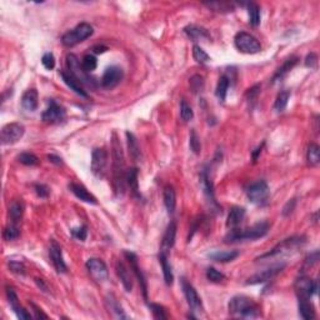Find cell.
<instances>
[{
    "mask_svg": "<svg viewBox=\"0 0 320 320\" xmlns=\"http://www.w3.org/2000/svg\"><path fill=\"white\" fill-rule=\"evenodd\" d=\"M149 308L152 310L153 317H154L155 319H166V318H168V315H166L165 313V309L161 305H159V304H149Z\"/></svg>",
    "mask_w": 320,
    "mask_h": 320,
    "instance_id": "48",
    "label": "cell"
},
{
    "mask_svg": "<svg viewBox=\"0 0 320 320\" xmlns=\"http://www.w3.org/2000/svg\"><path fill=\"white\" fill-rule=\"evenodd\" d=\"M93 26L88 23H80L79 25H76L74 29H71L70 32L65 33L61 38V43L63 45L68 48H71L76 44L82 43L85 39H88L93 34Z\"/></svg>",
    "mask_w": 320,
    "mask_h": 320,
    "instance_id": "4",
    "label": "cell"
},
{
    "mask_svg": "<svg viewBox=\"0 0 320 320\" xmlns=\"http://www.w3.org/2000/svg\"><path fill=\"white\" fill-rule=\"evenodd\" d=\"M39 105V95L36 89H28L25 93L23 94L21 98V107L28 111H34L38 109Z\"/></svg>",
    "mask_w": 320,
    "mask_h": 320,
    "instance_id": "22",
    "label": "cell"
},
{
    "mask_svg": "<svg viewBox=\"0 0 320 320\" xmlns=\"http://www.w3.org/2000/svg\"><path fill=\"white\" fill-rule=\"evenodd\" d=\"M34 189H35V193H36V195L43 199L48 198L50 194V189L48 188L47 185H45V184H35Z\"/></svg>",
    "mask_w": 320,
    "mask_h": 320,
    "instance_id": "53",
    "label": "cell"
},
{
    "mask_svg": "<svg viewBox=\"0 0 320 320\" xmlns=\"http://www.w3.org/2000/svg\"><path fill=\"white\" fill-rule=\"evenodd\" d=\"M71 235L74 236V238H76L78 240H85L87 239V235H88V230H87V227L85 225H82V227L79 228H74L73 230H71Z\"/></svg>",
    "mask_w": 320,
    "mask_h": 320,
    "instance_id": "52",
    "label": "cell"
},
{
    "mask_svg": "<svg viewBox=\"0 0 320 320\" xmlns=\"http://www.w3.org/2000/svg\"><path fill=\"white\" fill-rule=\"evenodd\" d=\"M203 87H204L203 76L194 75L192 79H190V88H192V90L194 91V93L201 90V89H203Z\"/></svg>",
    "mask_w": 320,
    "mask_h": 320,
    "instance_id": "51",
    "label": "cell"
},
{
    "mask_svg": "<svg viewBox=\"0 0 320 320\" xmlns=\"http://www.w3.org/2000/svg\"><path fill=\"white\" fill-rule=\"evenodd\" d=\"M126 143H128V150L130 157L134 160H140L142 158V152H140V146L138 143L137 138L134 137L133 133L130 131H126Z\"/></svg>",
    "mask_w": 320,
    "mask_h": 320,
    "instance_id": "34",
    "label": "cell"
},
{
    "mask_svg": "<svg viewBox=\"0 0 320 320\" xmlns=\"http://www.w3.org/2000/svg\"><path fill=\"white\" fill-rule=\"evenodd\" d=\"M8 267L9 269H10V271H13V273L15 274H19V275H24V273H25V267H24V264L21 262H17V260H9L8 263Z\"/></svg>",
    "mask_w": 320,
    "mask_h": 320,
    "instance_id": "50",
    "label": "cell"
},
{
    "mask_svg": "<svg viewBox=\"0 0 320 320\" xmlns=\"http://www.w3.org/2000/svg\"><path fill=\"white\" fill-rule=\"evenodd\" d=\"M189 146L190 149H192V152L194 153V154H200L201 152V144H200V139H199L198 134H196V131L193 129L192 131H190V138H189Z\"/></svg>",
    "mask_w": 320,
    "mask_h": 320,
    "instance_id": "44",
    "label": "cell"
},
{
    "mask_svg": "<svg viewBox=\"0 0 320 320\" xmlns=\"http://www.w3.org/2000/svg\"><path fill=\"white\" fill-rule=\"evenodd\" d=\"M193 58H194V60L196 61V63H199V64H205V63H208V61L210 60L209 55H208L207 53L204 52L199 45H194V47H193Z\"/></svg>",
    "mask_w": 320,
    "mask_h": 320,
    "instance_id": "42",
    "label": "cell"
},
{
    "mask_svg": "<svg viewBox=\"0 0 320 320\" xmlns=\"http://www.w3.org/2000/svg\"><path fill=\"white\" fill-rule=\"evenodd\" d=\"M159 263L161 265V269H163V275L164 280H165L166 285H172L173 282H174V275H173L172 270V265L168 262V253L165 251H160L159 253Z\"/></svg>",
    "mask_w": 320,
    "mask_h": 320,
    "instance_id": "26",
    "label": "cell"
},
{
    "mask_svg": "<svg viewBox=\"0 0 320 320\" xmlns=\"http://www.w3.org/2000/svg\"><path fill=\"white\" fill-rule=\"evenodd\" d=\"M295 204H297V200H295V199L289 200L288 203H286L285 207H284V209H283V215H289V214L294 210Z\"/></svg>",
    "mask_w": 320,
    "mask_h": 320,
    "instance_id": "56",
    "label": "cell"
},
{
    "mask_svg": "<svg viewBox=\"0 0 320 320\" xmlns=\"http://www.w3.org/2000/svg\"><path fill=\"white\" fill-rule=\"evenodd\" d=\"M93 50H94V53H95V54H102V53L107 52V50H108V48L104 47V45H96V47L93 48Z\"/></svg>",
    "mask_w": 320,
    "mask_h": 320,
    "instance_id": "59",
    "label": "cell"
},
{
    "mask_svg": "<svg viewBox=\"0 0 320 320\" xmlns=\"http://www.w3.org/2000/svg\"><path fill=\"white\" fill-rule=\"evenodd\" d=\"M18 161L21 164H24V165H28V166H33V165H38L39 164V159L38 157L35 154H33V153H21V154L18 155Z\"/></svg>",
    "mask_w": 320,
    "mask_h": 320,
    "instance_id": "41",
    "label": "cell"
},
{
    "mask_svg": "<svg viewBox=\"0 0 320 320\" xmlns=\"http://www.w3.org/2000/svg\"><path fill=\"white\" fill-rule=\"evenodd\" d=\"M49 256L50 260H52L54 268L58 273H67L68 267L64 262V258H63V253H61V248L55 240H52L49 247Z\"/></svg>",
    "mask_w": 320,
    "mask_h": 320,
    "instance_id": "17",
    "label": "cell"
},
{
    "mask_svg": "<svg viewBox=\"0 0 320 320\" xmlns=\"http://www.w3.org/2000/svg\"><path fill=\"white\" fill-rule=\"evenodd\" d=\"M41 64L48 70L54 69V67H55V58H54L52 53H45L44 54L43 58H41Z\"/></svg>",
    "mask_w": 320,
    "mask_h": 320,
    "instance_id": "49",
    "label": "cell"
},
{
    "mask_svg": "<svg viewBox=\"0 0 320 320\" xmlns=\"http://www.w3.org/2000/svg\"><path fill=\"white\" fill-rule=\"evenodd\" d=\"M239 256L238 250H225V251H213L209 254V258L218 263H229L235 260Z\"/></svg>",
    "mask_w": 320,
    "mask_h": 320,
    "instance_id": "32",
    "label": "cell"
},
{
    "mask_svg": "<svg viewBox=\"0 0 320 320\" xmlns=\"http://www.w3.org/2000/svg\"><path fill=\"white\" fill-rule=\"evenodd\" d=\"M180 117L184 122H189L194 117V113H193V109L190 108V105L186 104L185 100H181L180 103Z\"/></svg>",
    "mask_w": 320,
    "mask_h": 320,
    "instance_id": "47",
    "label": "cell"
},
{
    "mask_svg": "<svg viewBox=\"0 0 320 320\" xmlns=\"http://www.w3.org/2000/svg\"><path fill=\"white\" fill-rule=\"evenodd\" d=\"M269 231V223L268 221H260L256 223L253 227L248 228V229L240 230V229H230L228 235L225 236V243H234L240 242V240H254V239H259L265 236Z\"/></svg>",
    "mask_w": 320,
    "mask_h": 320,
    "instance_id": "3",
    "label": "cell"
},
{
    "mask_svg": "<svg viewBox=\"0 0 320 320\" xmlns=\"http://www.w3.org/2000/svg\"><path fill=\"white\" fill-rule=\"evenodd\" d=\"M284 267H285V264H277L270 267V268L265 269V270L254 274V275H251V277L247 280V284L248 285H255V284L268 282V280L273 279L274 277H277L278 274L284 269Z\"/></svg>",
    "mask_w": 320,
    "mask_h": 320,
    "instance_id": "14",
    "label": "cell"
},
{
    "mask_svg": "<svg viewBox=\"0 0 320 320\" xmlns=\"http://www.w3.org/2000/svg\"><path fill=\"white\" fill-rule=\"evenodd\" d=\"M289 99H290V91L289 90H283L278 94L275 103H274V110L275 111H283L286 108Z\"/></svg>",
    "mask_w": 320,
    "mask_h": 320,
    "instance_id": "40",
    "label": "cell"
},
{
    "mask_svg": "<svg viewBox=\"0 0 320 320\" xmlns=\"http://www.w3.org/2000/svg\"><path fill=\"white\" fill-rule=\"evenodd\" d=\"M317 64H318L317 54H315V53H310V54H308V56H306L305 59V67L317 68Z\"/></svg>",
    "mask_w": 320,
    "mask_h": 320,
    "instance_id": "54",
    "label": "cell"
},
{
    "mask_svg": "<svg viewBox=\"0 0 320 320\" xmlns=\"http://www.w3.org/2000/svg\"><path fill=\"white\" fill-rule=\"evenodd\" d=\"M299 315L305 320L314 319V306L312 305L309 300H299Z\"/></svg>",
    "mask_w": 320,
    "mask_h": 320,
    "instance_id": "37",
    "label": "cell"
},
{
    "mask_svg": "<svg viewBox=\"0 0 320 320\" xmlns=\"http://www.w3.org/2000/svg\"><path fill=\"white\" fill-rule=\"evenodd\" d=\"M82 67L87 73H90V71L95 70L96 67H98V60H96V58L94 55L88 54V55H85L84 58H83Z\"/></svg>",
    "mask_w": 320,
    "mask_h": 320,
    "instance_id": "43",
    "label": "cell"
},
{
    "mask_svg": "<svg viewBox=\"0 0 320 320\" xmlns=\"http://www.w3.org/2000/svg\"><path fill=\"white\" fill-rule=\"evenodd\" d=\"M175 236H177V223L174 220L170 221V224L168 225L165 230V234H164L163 243H161V250L160 251H165L168 253L169 249H172L174 247L175 243Z\"/></svg>",
    "mask_w": 320,
    "mask_h": 320,
    "instance_id": "24",
    "label": "cell"
},
{
    "mask_svg": "<svg viewBox=\"0 0 320 320\" xmlns=\"http://www.w3.org/2000/svg\"><path fill=\"white\" fill-rule=\"evenodd\" d=\"M200 184H201V188H203L205 196H207L210 201H213V203L215 204V196H214V185H213L212 179L209 178V174H208V172L205 170V169H204L203 172L200 173Z\"/></svg>",
    "mask_w": 320,
    "mask_h": 320,
    "instance_id": "28",
    "label": "cell"
},
{
    "mask_svg": "<svg viewBox=\"0 0 320 320\" xmlns=\"http://www.w3.org/2000/svg\"><path fill=\"white\" fill-rule=\"evenodd\" d=\"M245 216V209L240 207H234L231 208V210L229 212V215L227 219V227L230 229H234L238 225H240V223L243 221Z\"/></svg>",
    "mask_w": 320,
    "mask_h": 320,
    "instance_id": "27",
    "label": "cell"
},
{
    "mask_svg": "<svg viewBox=\"0 0 320 320\" xmlns=\"http://www.w3.org/2000/svg\"><path fill=\"white\" fill-rule=\"evenodd\" d=\"M248 15H249V23L253 26H258L260 23V8L258 4L249 3L247 5Z\"/></svg>",
    "mask_w": 320,
    "mask_h": 320,
    "instance_id": "38",
    "label": "cell"
},
{
    "mask_svg": "<svg viewBox=\"0 0 320 320\" xmlns=\"http://www.w3.org/2000/svg\"><path fill=\"white\" fill-rule=\"evenodd\" d=\"M24 214V204L21 200H13L9 205V218L13 224L17 225L21 220Z\"/></svg>",
    "mask_w": 320,
    "mask_h": 320,
    "instance_id": "30",
    "label": "cell"
},
{
    "mask_svg": "<svg viewBox=\"0 0 320 320\" xmlns=\"http://www.w3.org/2000/svg\"><path fill=\"white\" fill-rule=\"evenodd\" d=\"M163 198L166 210H168L170 214L174 213L175 207H177V195H175V190L172 185H166L165 188H164Z\"/></svg>",
    "mask_w": 320,
    "mask_h": 320,
    "instance_id": "33",
    "label": "cell"
},
{
    "mask_svg": "<svg viewBox=\"0 0 320 320\" xmlns=\"http://www.w3.org/2000/svg\"><path fill=\"white\" fill-rule=\"evenodd\" d=\"M298 61H299V58H297V56H291V58L286 59V60L284 61V64H283L282 67L277 70V73L274 74L273 82L282 80V79L284 78V76H285L286 74H288L289 71H290V70L298 64Z\"/></svg>",
    "mask_w": 320,
    "mask_h": 320,
    "instance_id": "31",
    "label": "cell"
},
{
    "mask_svg": "<svg viewBox=\"0 0 320 320\" xmlns=\"http://www.w3.org/2000/svg\"><path fill=\"white\" fill-rule=\"evenodd\" d=\"M105 304H107V308H108L109 313L113 314L114 318H118V319H128V315L124 313L123 308L120 306V304L118 303V300L115 299L113 294L108 295L107 299H105Z\"/></svg>",
    "mask_w": 320,
    "mask_h": 320,
    "instance_id": "25",
    "label": "cell"
},
{
    "mask_svg": "<svg viewBox=\"0 0 320 320\" xmlns=\"http://www.w3.org/2000/svg\"><path fill=\"white\" fill-rule=\"evenodd\" d=\"M124 255H125V258L128 259L129 264H130L131 271L134 273L135 278H137V280L139 282L140 288H142V290H143L144 298L148 299V284H146V280H145V277H144L143 271H142V269L139 268L137 255H135L134 253H131V251H124Z\"/></svg>",
    "mask_w": 320,
    "mask_h": 320,
    "instance_id": "15",
    "label": "cell"
},
{
    "mask_svg": "<svg viewBox=\"0 0 320 320\" xmlns=\"http://www.w3.org/2000/svg\"><path fill=\"white\" fill-rule=\"evenodd\" d=\"M303 243H304L303 236H293V238L285 239V240H283V242L280 243V244H278L277 247L274 248V249H271L269 253H267V254H264V255L260 256L259 259L271 258V256H275V255H278V254L285 253V251H289V250H291V249H294V248L299 247V245H302Z\"/></svg>",
    "mask_w": 320,
    "mask_h": 320,
    "instance_id": "13",
    "label": "cell"
},
{
    "mask_svg": "<svg viewBox=\"0 0 320 320\" xmlns=\"http://www.w3.org/2000/svg\"><path fill=\"white\" fill-rule=\"evenodd\" d=\"M184 32L186 33V35L189 36L192 40H200V39H208L209 38V34L204 28L196 25H189L186 26Z\"/></svg>",
    "mask_w": 320,
    "mask_h": 320,
    "instance_id": "35",
    "label": "cell"
},
{
    "mask_svg": "<svg viewBox=\"0 0 320 320\" xmlns=\"http://www.w3.org/2000/svg\"><path fill=\"white\" fill-rule=\"evenodd\" d=\"M25 133V128L20 123H9L3 126L1 133H0V139L3 145L14 144L23 138Z\"/></svg>",
    "mask_w": 320,
    "mask_h": 320,
    "instance_id": "8",
    "label": "cell"
},
{
    "mask_svg": "<svg viewBox=\"0 0 320 320\" xmlns=\"http://www.w3.org/2000/svg\"><path fill=\"white\" fill-rule=\"evenodd\" d=\"M318 260H319V251L317 250V251H314V253L310 254V255H309L308 258H306L305 263L308 265H313V264H315V263H317Z\"/></svg>",
    "mask_w": 320,
    "mask_h": 320,
    "instance_id": "57",
    "label": "cell"
},
{
    "mask_svg": "<svg viewBox=\"0 0 320 320\" xmlns=\"http://www.w3.org/2000/svg\"><path fill=\"white\" fill-rule=\"evenodd\" d=\"M61 79H63V82L68 85V87L71 89L75 94L78 95L83 96V98H88V93L84 90V88H83V84L79 82L78 79L73 75V74L70 73V71H67V70H61L60 71Z\"/></svg>",
    "mask_w": 320,
    "mask_h": 320,
    "instance_id": "20",
    "label": "cell"
},
{
    "mask_svg": "<svg viewBox=\"0 0 320 320\" xmlns=\"http://www.w3.org/2000/svg\"><path fill=\"white\" fill-rule=\"evenodd\" d=\"M111 158H113V186L114 192L118 196L124 194L125 190V160L123 153L122 144L118 139V135L114 133L111 140Z\"/></svg>",
    "mask_w": 320,
    "mask_h": 320,
    "instance_id": "1",
    "label": "cell"
},
{
    "mask_svg": "<svg viewBox=\"0 0 320 320\" xmlns=\"http://www.w3.org/2000/svg\"><path fill=\"white\" fill-rule=\"evenodd\" d=\"M64 118L65 109L60 104H58L55 100H48V107L41 114V119L45 123H49V124H55V123L63 122Z\"/></svg>",
    "mask_w": 320,
    "mask_h": 320,
    "instance_id": "11",
    "label": "cell"
},
{
    "mask_svg": "<svg viewBox=\"0 0 320 320\" xmlns=\"http://www.w3.org/2000/svg\"><path fill=\"white\" fill-rule=\"evenodd\" d=\"M181 285H183L184 295H185L186 302L189 304L190 309H192L193 312H201L203 310V304H201V299L199 297L198 291L195 290L194 286L190 283L186 282L185 279H183Z\"/></svg>",
    "mask_w": 320,
    "mask_h": 320,
    "instance_id": "16",
    "label": "cell"
},
{
    "mask_svg": "<svg viewBox=\"0 0 320 320\" xmlns=\"http://www.w3.org/2000/svg\"><path fill=\"white\" fill-rule=\"evenodd\" d=\"M108 165V152L103 148H96L91 154V172L95 177L103 178Z\"/></svg>",
    "mask_w": 320,
    "mask_h": 320,
    "instance_id": "10",
    "label": "cell"
},
{
    "mask_svg": "<svg viewBox=\"0 0 320 320\" xmlns=\"http://www.w3.org/2000/svg\"><path fill=\"white\" fill-rule=\"evenodd\" d=\"M306 159L310 165L315 166L319 164L320 161V148L318 144H310L308 146V152H306Z\"/></svg>",
    "mask_w": 320,
    "mask_h": 320,
    "instance_id": "39",
    "label": "cell"
},
{
    "mask_svg": "<svg viewBox=\"0 0 320 320\" xmlns=\"http://www.w3.org/2000/svg\"><path fill=\"white\" fill-rule=\"evenodd\" d=\"M6 298H8V303L10 305V308L13 309V312L15 313L19 319H32V315L30 313H28L23 306L19 303V299H18V295L15 294L14 289L10 288V286H6Z\"/></svg>",
    "mask_w": 320,
    "mask_h": 320,
    "instance_id": "18",
    "label": "cell"
},
{
    "mask_svg": "<svg viewBox=\"0 0 320 320\" xmlns=\"http://www.w3.org/2000/svg\"><path fill=\"white\" fill-rule=\"evenodd\" d=\"M19 234H20L19 228L15 224L8 225L3 231V236L5 240H14V239H17L18 236H19Z\"/></svg>",
    "mask_w": 320,
    "mask_h": 320,
    "instance_id": "46",
    "label": "cell"
},
{
    "mask_svg": "<svg viewBox=\"0 0 320 320\" xmlns=\"http://www.w3.org/2000/svg\"><path fill=\"white\" fill-rule=\"evenodd\" d=\"M123 79V70L119 67H110L105 70L102 78V85L107 89L117 87Z\"/></svg>",
    "mask_w": 320,
    "mask_h": 320,
    "instance_id": "19",
    "label": "cell"
},
{
    "mask_svg": "<svg viewBox=\"0 0 320 320\" xmlns=\"http://www.w3.org/2000/svg\"><path fill=\"white\" fill-rule=\"evenodd\" d=\"M229 85H230V80L227 75H221L220 78H219V82L218 84H216L215 95L220 102H224L225 98H227Z\"/></svg>",
    "mask_w": 320,
    "mask_h": 320,
    "instance_id": "36",
    "label": "cell"
},
{
    "mask_svg": "<svg viewBox=\"0 0 320 320\" xmlns=\"http://www.w3.org/2000/svg\"><path fill=\"white\" fill-rule=\"evenodd\" d=\"M138 175H139V172H138V168H130L126 170V175H125V181L128 184V186L130 188L131 193L140 198V192H139V180H138Z\"/></svg>",
    "mask_w": 320,
    "mask_h": 320,
    "instance_id": "29",
    "label": "cell"
},
{
    "mask_svg": "<svg viewBox=\"0 0 320 320\" xmlns=\"http://www.w3.org/2000/svg\"><path fill=\"white\" fill-rule=\"evenodd\" d=\"M87 269L95 282L103 283L108 279L109 271L103 260L96 259V258H91V259H89L87 262Z\"/></svg>",
    "mask_w": 320,
    "mask_h": 320,
    "instance_id": "12",
    "label": "cell"
},
{
    "mask_svg": "<svg viewBox=\"0 0 320 320\" xmlns=\"http://www.w3.org/2000/svg\"><path fill=\"white\" fill-rule=\"evenodd\" d=\"M207 278L209 282L212 283H220L225 279V275L223 273H220L219 270H216L215 268H208L207 270Z\"/></svg>",
    "mask_w": 320,
    "mask_h": 320,
    "instance_id": "45",
    "label": "cell"
},
{
    "mask_svg": "<svg viewBox=\"0 0 320 320\" xmlns=\"http://www.w3.org/2000/svg\"><path fill=\"white\" fill-rule=\"evenodd\" d=\"M30 306H32L33 313H34V318H36V319H48V315L41 312V309L38 308L34 303H30Z\"/></svg>",
    "mask_w": 320,
    "mask_h": 320,
    "instance_id": "55",
    "label": "cell"
},
{
    "mask_svg": "<svg viewBox=\"0 0 320 320\" xmlns=\"http://www.w3.org/2000/svg\"><path fill=\"white\" fill-rule=\"evenodd\" d=\"M48 159H49L50 163H54V164H56V165H60V164L63 163V161H61V158L56 157V155H54V154L48 155Z\"/></svg>",
    "mask_w": 320,
    "mask_h": 320,
    "instance_id": "58",
    "label": "cell"
},
{
    "mask_svg": "<svg viewBox=\"0 0 320 320\" xmlns=\"http://www.w3.org/2000/svg\"><path fill=\"white\" fill-rule=\"evenodd\" d=\"M115 269H117L118 277H119L124 289H125L126 291L133 290V278H131L130 271H129V269L126 268L125 264L123 262H120V260H118L117 265H115Z\"/></svg>",
    "mask_w": 320,
    "mask_h": 320,
    "instance_id": "23",
    "label": "cell"
},
{
    "mask_svg": "<svg viewBox=\"0 0 320 320\" xmlns=\"http://www.w3.org/2000/svg\"><path fill=\"white\" fill-rule=\"evenodd\" d=\"M67 64H68V69H69L68 71H70V73L73 74V75L75 76L83 85H87V87H94V85H95L94 79H91L90 76L88 75L87 71L83 69L82 63L79 61L76 55H74V54H69V55L67 56Z\"/></svg>",
    "mask_w": 320,
    "mask_h": 320,
    "instance_id": "7",
    "label": "cell"
},
{
    "mask_svg": "<svg viewBox=\"0 0 320 320\" xmlns=\"http://www.w3.org/2000/svg\"><path fill=\"white\" fill-rule=\"evenodd\" d=\"M295 293L299 300H310V298L318 293V282L308 277H300L294 284Z\"/></svg>",
    "mask_w": 320,
    "mask_h": 320,
    "instance_id": "9",
    "label": "cell"
},
{
    "mask_svg": "<svg viewBox=\"0 0 320 320\" xmlns=\"http://www.w3.org/2000/svg\"><path fill=\"white\" fill-rule=\"evenodd\" d=\"M247 195L249 201L256 205H263L269 198V186L267 181L258 180L250 184L247 189Z\"/></svg>",
    "mask_w": 320,
    "mask_h": 320,
    "instance_id": "6",
    "label": "cell"
},
{
    "mask_svg": "<svg viewBox=\"0 0 320 320\" xmlns=\"http://www.w3.org/2000/svg\"><path fill=\"white\" fill-rule=\"evenodd\" d=\"M235 47L239 52L244 53V54H256L262 50V45L258 41L255 36H253L249 33L240 32L235 35L234 39Z\"/></svg>",
    "mask_w": 320,
    "mask_h": 320,
    "instance_id": "5",
    "label": "cell"
},
{
    "mask_svg": "<svg viewBox=\"0 0 320 320\" xmlns=\"http://www.w3.org/2000/svg\"><path fill=\"white\" fill-rule=\"evenodd\" d=\"M69 189L70 192L75 195L76 198L80 199L82 201H85V203L88 204H98V200H96L95 196H94V195L91 194L84 185H82V184L70 183Z\"/></svg>",
    "mask_w": 320,
    "mask_h": 320,
    "instance_id": "21",
    "label": "cell"
},
{
    "mask_svg": "<svg viewBox=\"0 0 320 320\" xmlns=\"http://www.w3.org/2000/svg\"><path fill=\"white\" fill-rule=\"evenodd\" d=\"M229 313L234 318H242V319H255L262 315L260 306L250 298L245 295H236L231 298L229 302Z\"/></svg>",
    "mask_w": 320,
    "mask_h": 320,
    "instance_id": "2",
    "label": "cell"
}]
</instances>
